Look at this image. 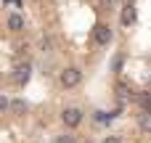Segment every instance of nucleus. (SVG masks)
I'll return each instance as SVG.
<instances>
[{
  "mask_svg": "<svg viewBox=\"0 0 151 143\" xmlns=\"http://www.w3.org/2000/svg\"><path fill=\"white\" fill-rule=\"evenodd\" d=\"M133 21H135V8H133V5H127V8L122 11V24L127 27V24H133Z\"/></svg>",
  "mask_w": 151,
  "mask_h": 143,
  "instance_id": "7",
  "label": "nucleus"
},
{
  "mask_svg": "<svg viewBox=\"0 0 151 143\" xmlns=\"http://www.w3.org/2000/svg\"><path fill=\"white\" fill-rule=\"evenodd\" d=\"M53 143H77V138H74V135H69V133H64V135H58Z\"/></svg>",
  "mask_w": 151,
  "mask_h": 143,
  "instance_id": "12",
  "label": "nucleus"
},
{
  "mask_svg": "<svg viewBox=\"0 0 151 143\" xmlns=\"http://www.w3.org/2000/svg\"><path fill=\"white\" fill-rule=\"evenodd\" d=\"M29 77H32V66H29V64L16 66V69H13V74H11V80H13L16 85H27V82H29Z\"/></svg>",
  "mask_w": 151,
  "mask_h": 143,
  "instance_id": "4",
  "label": "nucleus"
},
{
  "mask_svg": "<svg viewBox=\"0 0 151 143\" xmlns=\"http://www.w3.org/2000/svg\"><path fill=\"white\" fill-rule=\"evenodd\" d=\"M8 29L11 32H21L24 29V16L21 13H8Z\"/></svg>",
  "mask_w": 151,
  "mask_h": 143,
  "instance_id": "6",
  "label": "nucleus"
},
{
  "mask_svg": "<svg viewBox=\"0 0 151 143\" xmlns=\"http://www.w3.org/2000/svg\"><path fill=\"white\" fill-rule=\"evenodd\" d=\"M117 96L125 101V98H130V88L125 85V82H117Z\"/></svg>",
  "mask_w": 151,
  "mask_h": 143,
  "instance_id": "9",
  "label": "nucleus"
},
{
  "mask_svg": "<svg viewBox=\"0 0 151 143\" xmlns=\"http://www.w3.org/2000/svg\"><path fill=\"white\" fill-rule=\"evenodd\" d=\"M93 40H96V45L106 48V45L114 40V32H111V27H109V24H96V29H93Z\"/></svg>",
  "mask_w": 151,
  "mask_h": 143,
  "instance_id": "2",
  "label": "nucleus"
},
{
  "mask_svg": "<svg viewBox=\"0 0 151 143\" xmlns=\"http://www.w3.org/2000/svg\"><path fill=\"white\" fill-rule=\"evenodd\" d=\"M80 82H82V69H80V66H66V69L58 72V85H61V88L72 90V88H77Z\"/></svg>",
  "mask_w": 151,
  "mask_h": 143,
  "instance_id": "1",
  "label": "nucleus"
},
{
  "mask_svg": "<svg viewBox=\"0 0 151 143\" xmlns=\"http://www.w3.org/2000/svg\"><path fill=\"white\" fill-rule=\"evenodd\" d=\"M138 130L143 135H151V111H141L138 114Z\"/></svg>",
  "mask_w": 151,
  "mask_h": 143,
  "instance_id": "5",
  "label": "nucleus"
},
{
  "mask_svg": "<svg viewBox=\"0 0 151 143\" xmlns=\"http://www.w3.org/2000/svg\"><path fill=\"white\" fill-rule=\"evenodd\" d=\"M101 143H122V141H119L117 135H109V138H104V141H101Z\"/></svg>",
  "mask_w": 151,
  "mask_h": 143,
  "instance_id": "13",
  "label": "nucleus"
},
{
  "mask_svg": "<svg viewBox=\"0 0 151 143\" xmlns=\"http://www.w3.org/2000/svg\"><path fill=\"white\" fill-rule=\"evenodd\" d=\"M40 50H42V53H50V50H53V40H50V37H42V40H40Z\"/></svg>",
  "mask_w": 151,
  "mask_h": 143,
  "instance_id": "10",
  "label": "nucleus"
},
{
  "mask_svg": "<svg viewBox=\"0 0 151 143\" xmlns=\"http://www.w3.org/2000/svg\"><path fill=\"white\" fill-rule=\"evenodd\" d=\"M138 101H141L143 111H151V93H141V96H138Z\"/></svg>",
  "mask_w": 151,
  "mask_h": 143,
  "instance_id": "8",
  "label": "nucleus"
},
{
  "mask_svg": "<svg viewBox=\"0 0 151 143\" xmlns=\"http://www.w3.org/2000/svg\"><path fill=\"white\" fill-rule=\"evenodd\" d=\"M61 122L72 130V127H77L80 122H82V109H77V106H69V109H64L61 111Z\"/></svg>",
  "mask_w": 151,
  "mask_h": 143,
  "instance_id": "3",
  "label": "nucleus"
},
{
  "mask_svg": "<svg viewBox=\"0 0 151 143\" xmlns=\"http://www.w3.org/2000/svg\"><path fill=\"white\" fill-rule=\"evenodd\" d=\"M11 109H13V114H24L27 111V103L24 101H11Z\"/></svg>",
  "mask_w": 151,
  "mask_h": 143,
  "instance_id": "11",
  "label": "nucleus"
}]
</instances>
